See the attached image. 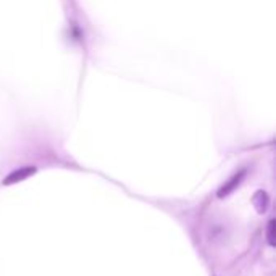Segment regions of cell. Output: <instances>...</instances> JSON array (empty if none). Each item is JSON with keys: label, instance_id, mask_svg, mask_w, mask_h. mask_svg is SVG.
I'll list each match as a JSON object with an SVG mask.
<instances>
[{"label": "cell", "instance_id": "obj_1", "mask_svg": "<svg viewBox=\"0 0 276 276\" xmlns=\"http://www.w3.org/2000/svg\"><path fill=\"white\" fill-rule=\"evenodd\" d=\"M34 171H36V168L34 167H26V168H19L16 171H13V173H10L8 176H6L3 179V184H13V183H18L21 181V179H26L27 176H31Z\"/></svg>", "mask_w": 276, "mask_h": 276}, {"label": "cell", "instance_id": "obj_2", "mask_svg": "<svg viewBox=\"0 0 276 276\" xmlns=\"http://www.w3.org/2000/svg\"><path fill=\"white\" fill-rule=\"evenodd\" d=\"M273 226H275V222L273 220H270V223H268V243H270L273 246Z\"/></svg>", "mask_w": 276, "mask_h": 276}]
</instances>
